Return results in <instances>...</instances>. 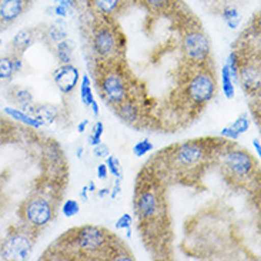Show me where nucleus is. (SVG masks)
<instances>
[{
    "label": "nucleus",
    "mask_w": 261,
    "mask_h": 261,
    "mask_svg": "<svg viewBox=\"0 0 261 261\" xmlns=\"http://www.w3.org/2000/svg\"><path fill=\"white\" fill-rule=\"evenodd\" d=\"M253 143H254V147H255V150H257V154L260 155L261 154V147H260V140H258V139H254V140H253Z\"/></svg>",
    "instance_id": "obj_43"
},
{
    "label": "nucleus",
    "mask_w": 261,
    "mask_h": 261,
    "mask_svg": "<svg viewBox=\"0 0 261 261\" xmlns=\"http://www.w3.org/2000/svg\"><path fill=\"white\" fill-rule=\"evenodd\" d=\"M134 208L140 221L148 223L155 219L162 212V200L159 197L157 191L151 190V187L144 189V190L137 191Z\"/></svg>",
    "instance_id": "obj_10"
},
{
    "label": "nucleus",
    "mask_w": 261,
    "mask_h": 261,
    "mask_svg": "<svg viewBox=\"0 0 261 261\" xmlns=\"http://www.w3.org/2000/svg\"><path fill=\"white\" fill-rule=\"evenodd\" d=\"M110 190H112V189H105V190L99 191L97 194H99L100 198H105V197H106V196H109V194H110Z\"/></svg>",
    "instance_id": "obj_42"
},
{
    "label": "nucleus",
    "mask_w": 261,
    "mask_h": 261,
    "mask_svg": "<svg viewBox=\"0 0 261 261\" xmlns=\"http://www.w3.org/2000/svg\"><path fill=\"white\" fill-rule=\"evenodd\" d=\"M26 113L32 114L36 120L39 121L40 126H46V124H51L55 123V120L59 116V112L55 106H50V105H42V106L33 107V105L29 107Z\"/></svg>",
    "instance_id": "obj_14"
},
{
    "label": "nucleus",
    "mask_w": 261,
    "mask_h": 261,
    "mask_svg": "<svg viewBox=\"0 0 261 261\" xmlns=\"http://www.w3.org/2000/svg\"><path fill=\"white\" fill-rule=\"evenodd\" d=\"M93 153H94L96 157L105 159V157H107V155L110 154V150H109V147H107V144H105V143H101V141H100L99 144H96V146H94Z\"/></svg>",
    "instance_id": "obj_32"
},
{
    "label": "nucleus",
    "mask_w": 261,
    "mask_h": 261,
    "mask_svg": "<svg viewBox=\"0 0 261 261\" xmlns=\"http://www.w3.org/2000/svg\"><path fill=\"white\" fill-rule=\"evenodd\" d=\"M13 67H12V57H0V82H10L13 79Z\"/></svg>",
    "instance_id": "obj_25"
},
{
    "label": "nucleus",
    "mask_w": 261,
    "mask_h": 261,
    "mask_svg": "<svg viewBox=\"0 0 261 261\" xmlns=\"http://www.w3.org/2000/svg\"><path fill=\"white\" fill-rule=\"evenodd\" d=\"M109 174V170H107L106 164H99L97 166V177L101 178V180H105Z\"/></svg>",
    "instance_id": "obj_38"
},
{
    "label": "nucleus",
    "mask_w": 261,
    "mask_h": 261,
    "mask_svg": "<svg viewBox=\"0 0 261 261\" xmlns=\"http://www.w3.org/2000/svg\"><path fill=\"white\" fill-rule=\"evenodd\" d=\"M106 166L107 170L113 174L116 178H121V164L120 160L114 155H107L106 157Z\"/></svg>",
    "instance_id": "obj_27"
},
{
    "label": "nucleus",
    "mask_w": 261,
    "mask_h": 261,
    "mask_svg": "<svg viewBox=\"0 0 261 261\" xmlns=\"http://www.w3.org/2000/svg\"><path fill=\"white\" fill-rule=\"evenodd\" d=\"M214 93H216V80L210 70L197 71L189 80L187 96L193 103L198 106L208 103L214 97Z\"/></svg>",
    "instance_id": "obj_7"
},
{
    "label": "nucleus",
    "mask_w": 261,
    "mask_h": 261,
    "mask_svg": "<svg viewBox=\"0 0 261 261\" xmlns=\"http://www.w3.org/2000/svg\"><path fill=\"white\" fill-rule=\"evenodd\" d=\"M221 82H223V93H224V96H226L227 99H233L236 90H234V82L231 76H230V71H228L227 64H224L223 71H221Z\"/></svg>",
    "instance_id": "obj_24"
},
{
    "label": "nucleus",
    "mask_w": 261,
    "mask_h": 261,
    "mask_svg": "<svg viewBox=\"0 0 261 261\" xmlns=\"http://www.w3.org/2000/svg\"><path fill=\"white\" fill-rule=\"evenodd\" d=\"M123 0H93V5L103 16H113L120 10Z\"/></svg>",
    "instance_id": "obj_21"
},
{
    "label": "nucleus",
    "mask_w": 261,
    "mask_h": 261,
    "mask_svg": "<svg viewBox=\"0 0 261 261\" xmlns=\"http://www.w3.org/2000/svg\"><path fill=\"white\" fill-rule=\"evenodd\" d=\"M53 79H55V83L60 92L63 94H70L74 90V87L77 86L80 73H79L77 67L71 63L60 64V67L55 71Z\"/></svg>",
    "instance_id": "obj_12"
},
{
    "label": "nucleus",
    "mask_w": 261,
    "mask_h": 261,
    "mask_svg": "<svg viewBox=\"0 0 261 261\" xmlns=\"http://www.w3.org/2000/svg\"><path fill=\"white\" fill-rule=\"evenodd\" d=\"M5 113H6L10 119L19 121V123H21V124H26V126H29V127H33V128L42 127V126L39 124V121L36 120L32 114L26 113V112H23V110H20V109L6 107V109H5Z\"/></svg>",
    "instance_id": "obj_18"
},
{
    "label": "nucleus",
    "mask_w": 261,
    "mask_h": 261,
    "mask_svg": "<svg viewBox=\"0 0 261 261\" xmlns=\"http://www.w3.org/2000/svg\"><path fill=\"white\" fill-rule=\"evenodd\" d=\"M87 124H89V120H82V123L77 126L79 133H83V132H85V128L87 127Z\"/></svg>",
    "instance_id": "obj_40"
},
{
    "label": "nucleus",
    "mask_w": 261,
    "mask_h": 261,
    "mask_svg": "<svg viewBox=\"0 0 261 261\" xmlns=\"http://www.w3.org/2000/svg\"><path fill=\"white\" fill-rule=\"evenodd\" d=\"M28 7V0H0V28L16 21Z\"/></svg>",
    "instance_id": "obj_13"
},
{
    "label": "nucleus",
    "mask_w": 261,
    "mask_h": 261,
    "mask_svg": "<svg viewBox=\"0 0 261 261\" xmlns=\"http://www.w3.org/2000/svg\"><path fill=\"white\" fill-rule=\"evenodd\" d=\"M93 50L103 60H113L120 51L119 33L110 24H99L93 32Z\"/></svg>",
    "instance_id": "obj_4"
},
{
    "label": "nucleus",
    "mask_w": 261,
    "mask_h": 261,
    "mask_svg": "<svg viewBox=\"0 0 261 261\" xmlns=\"http://www.w3.org/2000/svg\"><path fill=\"white\" fill-rule=\"evenodd\" d=\"M221 136H223V137H227V139H231V140H237V139L240 137V134L237 133V132H234L230 126L221 130Z\"/></svg>",
    "instance_id": "obj_36"
},
{
    "label": "nucleus",
    "mask_w": 261,
    "mask_h": 261,
    "mask_svg": "<svg viewBox=\"0 0 261 261\" xmlns=\"http://www.w3.org/2000/svg\"><path fill=\"white\" fill-rule=\"evenodd\" d=\"M10 57H12V67H13V73L14 74L20 73L21 69H23V62H21L20 55L14 53V55H12Z\"/></svg>",
    "instance_id": "obj_34"
},
{
    "label": "nucleus",
    "mask_w": 261,
    "mask_h": 261,
    "mask_svg": "<svg viewBox=\"0 0 261 261\" xmlns=\"http://www.w3.org/2000/svg\"><path fill=\"white\" fill-rule=\"evenodd\" d=\"M114 110H116V114L120 117L121 120L126 121L128 124H133L136 121L139 120V116H140V112H139V107L136 103L130 101V100H126L120 105L114 106Z\"/></svg>",
    "instance_id": "obj_16"
},
{
    "label": "nucleus",
    "mask_w": 261,
    "mask_h": 261,
    "mask_svg": "<svg viewBox=\"0 0 261 261\" xmlns=\"http://www.w3.org/2000/svg\"><path fill=\"white\" fill-rule=\"evenodd\" d=\"M53 12H55V14H56L57 17L63 19V17H66L67 13H69V9L64 6V5H62V3H57L56 2V5L53 7Z\"/></svg>",
    "instance_id": "obj_35"
},
{
    "label": "nucleus",
    "mask_w": 261,
    "mask_h": 261,
    "mask_svg": "<svg viewBox=\"0 0 261 261\" xmlns=\"http://www.w3.org/2000/svg\"><path fill=\"white\" fill-rule=\"evenodd\" d=\"M57 3H62V5H64V6L67 7L69 10L70 9H73L74 7V3H76V0H56Z\"/></svg>",
    "instance_id": "obj_39"
},
{
    "label": "nucleus",
    "mask_w": 261,
    "mask_h": 261,
    "mask_svg": "<svg viewBox=\"0 0 261 261\" xmlns=\"http://www.w3.org/2000/svg\"><path fill=\"white\" fill-rule=\"evenodd\" d=\"M223 19H224V21H226V24L228 28L237 29L241 21V16L236 7L230 6L226 7V9L223 10Z\"/></svg>",
    "instance_id": "obj_23"
},
{
    "label": "nucleus",
    "mask_w": 261,
    "mask_h": 261,
    "mask_svg": "<svg viewBox=\"0 0 261 261\" xmlns=\"http://www.w3.org/2000/svg\"><path fill=\"white\" fill-rule=\"evenodd\" d=\"M37 231L24 223L19 227H10L0 243V257L7 261L28 260L35 247Z\"/></svg>",
    "instance_id": "obj_2"
},
{
    "label": "nucleus",
    "mask_w": 261,
    "mask_h": 261,
    "mask_svg": "<svg viewBox=\"0 0 261 261\" xmlns=\"http://www.w3.org/2000/svg\"><path fill=\"white\" fill-rule=\"evenodd\" d=\"M20 217L24 224L33 227L36 230H40L53 220L55 207L46 196L36 193L21 204Z\"/></svg>",
    "instance_id": "obj_3"
},
{
    "label": "nucleus",
    "mask_w": 261,
    "mask_h": 261,
    "mask_svg": "<svg viewBox=\"0 0 261 261\" xmlns=\"http://www.w3.org/2000/svg\"><path fill=\"white\" fill-rule=\"evenodd\" d=\"M62 212L66 217H74L80 212V204L77 200H66L62 207Z\"/></svg>",
    "instance_id": "obj_29"
},
{
    "label": "nucleus",
    "mask_w": 261,
    "mask_h": 261,
    "mask_svg": "<svg viewBox=\"0 0 261 261\" xmlns=\"http://www.w3.org/2000/svg\"><path fill=\"white\" fill-rule=\"evenodd\" d=\"M90 107L93 109V114H94V117H97V116H99V106H97L96 100H94L92 105H90Z\"/></svg>",
    "instance_id": "obj_41"
},
{
    "label": "nucleus",
    "mask_w": 261,
    "mask_h": 261,
    "mask_svg": "<svg viewBox=\"0 0 261 261\" xmlns=\"http://www.w3.org/2000/svg\"><path fill=\"white\" fill-rule=\"evenodd\" d=\"M239 82L243 86V90L247 92L248 94H258L260 93L261 76L258 60L257 62L255 60H244L240 57Z\"/></svg>",
    "instance_id": "obj_11"
},
{
    "label": "nucleus",
    "mask_w": 261,
    "mask_h": 261,
    "mask_svg": "<svg viewBox=\"0 0 261 261\" xmlns=\"http://www.w3.org/2000/svg\"><path fill=\"white\" fill-rule=\"evenodd\" d=\"M70 246L76 248L79 255L85 258H112L114 244L112 243L113 236L101 227L83 226L69 231Z\"/></svg>",
    "instance_id": "obj_1"
},
{
    "label": "nucleus",
    "mask_w": 261,
    "mask_h": 261,
    "mask_svg": "<svg viewBox=\"0 0 261 261\" xmlns=\"http://www.w3.org/2000/svg\"><path fill=\"white\" fill-rule=\"evenodd\" d=\"M36 39V33L33 29H21L19 30L12 39V47H13L14 53L17 55H23L26 50L33 44Z\"/></svg>",
    "instance_id": "obj_15"
},
{
    "label": "nucleus",
    "mask_w": 261,
    "mask_h": 261,
    "mask_svg": "<svg viewBox=\"0 0 261 261\" xmlns=\"http://www.w3.org/2000/svg\"><path fill=\"white\" fill-rule=\"evenodd\" d=\"M132 221H133V220H132V216L126 213V214H123L120 219L117 220L116 227H117V228H120V230H127V228L132 227Z\"/></svg>",
    "instance_id": "obj_33"
},
{
    "label": "nucleus",
    "mask_w": 261,
    "mask_h": 261,
    "mask_svg": "<svg viewBox=\"0 0 261 261\" xmlns=\"http://www.w3.org/2000/svg\"><path fill=\"white\" fill-rule=\"evenodd\" d=\"M9 96L10 100H13L17 106L20 107V110L28 112V109L33 105V94L29 92L24 87H19V86H13L9 90Z\"/></svg>",
    "instance_id": "obj_17"
},
{
    "label": "nucleus",
    "mask_w": 261,
    "mask_h": 261,
    "mask_svg": "<svg viewBox=\"0 0 261 261\" xmlns=\"http://www.w3.org/2000/svg\"><path fill=\"white\" fill-rule=\"evenodd\" d=\"M210 40L198 29L189 30L183 37V51L193 63H204L210 56Z\"/></svg>",
    "instance_id": "obj_8"
},
{
    "label": "nucleus",
    "mask_w": 261,
    "mask_h": 261,
    "mask_svg": "<svg viewBox=\"0 0 261 261\" xmlns=\"http://www.w3.org/2000/svg\"><path fill=\"white\" fill-rule=\"evenodd\" d=\"M0 44H2V42H0Z\"/></svg>",
    "instance_id": "obj_44"
},
{
    "label": "nucleus",
    "mask_w": 261,
    "mask_h": 261,
    "mask_svg": "<svg viewBox=\"0 0 261 261\" xmlns=\"http://www.w3.org/2000/svg\"><path fill=\"white\" fill-rule=\"evenodd\" d=\"M230 127L233 128L234 132H237L239 134L246 133L248 127H250V120H248V117L246 114H241L240 117L234 121L233 124H230Z\"/></svg>",
    "instance_id": "obj_30"
},
{
    "label": "nucleus",
    "mask_w": 261,
    "mask_h": 261,
    "mask_svg": "<svg viewBox=\"0 0 261 261\" xmlns=\"http://www.w3.org/2000/svg\"><path fill=\"white\" fill-rule=\"evenodd\" d=\"M67 37V29L63 20H57L51 23L49 28L46 29V39L53 43L62 42Z\"/></svg>",
    "instance_id": "obj_20"
},
{
    "label": "nucleus",
    "mask_w": 261,
    "mask_h": 261,
    "mask_svg": "<svg viewBox=\"0 0 261 261\" xmlns=\"http://www.w3.org/2000/svg\"><path fill=\"white\" fill-rule=\"evenodd\" d=\"M171 2L173 0H143L144 6L150 9L151 12H154V13L166 12L171 6Z\"/></svg>",
    "instance_id": "obj_26"
},
{
    "label": "nucleus",
    "mask_w": 261,
    "mask_h": 261,
    "mask_svg": "<svg viewBox=\"0 0 261 261\" xmlns=\"http://www.w3.org/2000/svg\"><path fill=\"white\" fill-rule=\"evenodd\" d=\"M103 132H105V126H103V123H101V121H97V123L93 126V132L92 134H90V137H89V143L92 144L93 147H94L96 144H99L100 141H101Z\"/></svg>",
    "instance_id": "obj_31"
},
{
    "label": "nucleus",
    "mask_w": 261,
    "mask_h": 261,
    "mask_svg": "<svg viewBox=\"0 0 261 261\" xmlns=\"http://www.w3.org/2000/svg\"><path fill=\"white\" fill-rule=\"evenodd\" d=\"M221 154H224V157H223V166H224L227 173L233 178H239V180L247 178L254 171V159L246 150L228 148L227 151L221 153Z\"/></svg>",
    "instance_id": "obj_6"
},
{
    "label": "nucleus",
    "mask_w": 261,
    "mask_h": 261,
    "mask_svg": "<svg viewBox=\"0 0 261 261\" xmlns=\"http://www.w3.org/2000/svg\"><path fill=\"white\" fill-rule=\"evenodd\" d=\"M100 90L109 105L117 106L128 99V87L126 79L117 70H109L101 74Z\"/></svg>",
    "instance_id": "obj_5"
},
{
    "label": "nucleus",
    "mask_w": 261,
    "mask_h": 261,
    "mask_svg": "<svg viewBox=\"0 0 261 261\" xmlns=\"http://www.w3.org/2000/svg\"><path fill=\"white\" fill-rule=\"evenodd\" d=\"M120 181H121V178H116V181H114V186H113V191L110 190V196H112V198H116L117 196H119V193H121Z\"/></svg>",
    "instance_id": "obj_37"
},
{
    "label": "nucleus",
    "mask_w": 261,
    "mask_h": 261,
    "mask_svg": "<svg viewBox=\"0 0 261 261\" xmlns=\"http://www.w3.org/2000/svg\"><path fill=\"white\" fill-rule=\"evenodd\" d=\"M207 154H208V150L203 141L190 140L176 146V150L173 153V160L178 167L189 169V167L198 166L207 157Z\"/></svg>",
    "instance_id": "obj_9"
},
{
    "label": "nucleus",
    "mask_w": 261,
    "mask_h": 261,
    "mask_svg": "<svg viewBox=\"0 0 261 261\" xmlns=\"http://www.w3.org/2000/svg\"><path fill=\"white\" fill-rule=\"evenodd\" d=\"M73 50H74V46H73V42L70 39H63L62 42L56 43V56L59 59V62L62 64L71 63L73 60Z\"/></svg>",
    "instance_id": "obj_19"
},
{
    "label": "nucleus",
    "mask_w": 261,
    "mask_h": 261,
    "mask_svg": "<svg viewBox=\"0 0 261 261\" xmlns=\"http://www.w3.org/2000/svg\"><path fill=\"white\" fill-rule=\"evenodd\" d=\"M153 148H154L153 143H150V140H148V139H144V140L137 141V143L134 144L133 153L137 155V157H143L144 154L150 153Z\"/></svg>",
    "instance_id": "obj_28"
},
{
    "label": "nucleus",
    "mask_w": 261,
    "mask_h": 261,
    "mask_svg": "<svg viewBox=\"0 0 261 261\" xmlns=\"http://www.w3.org/2000/svg\"><path fill=\"white\" fill-rule=\"evenodd\" d=\"M80 97L82 103L86 107H89L94 101V96L92 92V85H90V77L87 74L82 76V83H80Z\"/></svg>",
    "instance_id": "obj_22"
}]
</instances>
